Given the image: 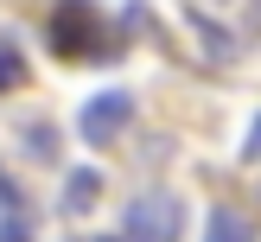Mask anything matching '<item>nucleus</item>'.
<instances>
[{
	"label": "nucleus",
	"mask_w": 261,
	"mask_h": 242,
	"mask_svg": "<svg viewBox=\"0 0 261 242\" xmlns=\"http://www.w3.org/2000/svg\"><path fill=\"white\" fill-rule=\"evenodd\" d=\"M19 83H25V51L13 45V38H0V96L19 89Z\"/></svg>",
	"instance_id": "5"
},
{
	"label": "nucleus",
	"mask_w": 261,
	"mask_h": 242,
	"mask_svg": "<svg viewBox=\"0 0 261 242\" xmlns=\"http://www.w3.org/2000/svg\"><path fill=\"white\" fill-rule=\"evenodd\" d=\"M32 159H51V127H32Z\"/></svg>",
	"instance_id": "7"
},
{
	"label": "nucleus",
	"mask_w": 261,
	"mask_h": 242,
	"mask_svg": "<svg viewBox=\"0 0 261 242\" xmlns=\"http://www.w3.org/2000/svg\"><path fill=\"white\" fill-rule=\"evenodd\" d=\"M127 121H134V96H127V89H102V96H89L83 109H76V134H83L89 147H115V140L127 134Z\"/></svg>",
	"instance_id": "2"
},
{
	"label": "nucleus",
	"mask_w": 261,
	"mask_h": 242,
	"mask_svg": "<svg viewBox=\"0 0 261 242\" xmlns=\"http://www.w3.org/2000/svg\"><path fill=\"white\" fill-rule=\"evenodd\" d=\"M185 229V198L178 191H140L121 210V236L127 242H178Z\"/></svg>",
	"instance_id": "1"
},
{
	"label": "nucleus",
	"mask_w": 261,
	"mask_h": 242,
	"mask_svg": "<svg viewBox=\"0 0 261 242\" xmlns=\"http://www.w3.org/2000/svg\"><path fill=\"white\" fill-rule=\"evenodd\" d=\"M242 159H261V115H255V127H249V140H242Z\"/></svg>",
	"instance_id": "8"
},
{
	"label": "nucleus",
	"mask_w": 261,
	"mask_h": 242,
	"mask_svg": "<svg viewBox=\"0 0 261 242\" xmlns=\"http://www.w3.org/2000/svg\"><path fill=\"white\" fill-rule=\"evenodd\" d=\"M204 242H255V223L242 210H229V204H217V210L204 217Z\"/></svg>",
	"instance_id": "3"
},
{
	"label": "nucleus",
	"mask_w": 261,
	"mask_h": 242,
	"mask_svg": "<svg viewBox=\"0 0 261 242\" xmlns=\"http://www.w3.org/2000/svg\"><path fill=\"white\" fill-rule=\"evenodd\" d=\"M96 198H102V172L96 166H76V172L64 178V210H89Z\"/></svg>",
	"instance_id": "4"
},
{
	"label": "nucleus",
	"mask_w": 261,
	"mask_h": 242,
	"mask_svg": "<svg viewBox=\"0 0 261 242\" xmlns=\"http://www.w3.org/2000/svg\"><path fill=\"white\" fill-rule=\"evenodd\" d=\"M0 242H32V217L25 210H0Z\"/></svg>",
	"instance_id": "6"
}]
</instances>
